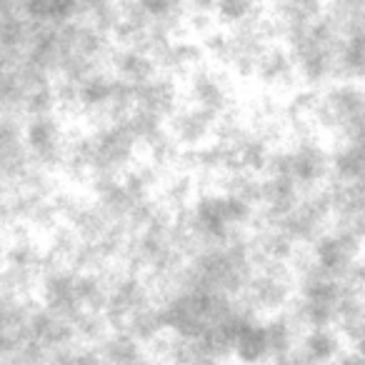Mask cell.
I'll return each mask as SVG.
<instances>
[{"instance_id": "1", "label": "cell", "mask_w": 365, "mask_h": 365, "mask_svg": "<svg viewBox=\"0 0 365 365\" xmlns=\"http://www.w3.org/2000/svg\"><path fill=\"white\" fill-rule=\"evenodd\" d=\"M263 18L260 0H213V23L223 31L248 26Z\"/></svg>"}, {"instance_id": "2", "label": "cell", "mask_w": 365, "mask_h": 365, "mask_svg": "<svg viewBox=\"0 0 365 365\" xmlns=\"http://www.w3.org/2000/svg\"><path fill=\"white\" fill-rule=\"evenodd\" d=\"M340 81H365V28L343 36V46H340Z\"/></svg>"}]
</instances>
